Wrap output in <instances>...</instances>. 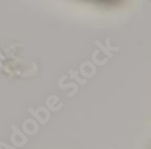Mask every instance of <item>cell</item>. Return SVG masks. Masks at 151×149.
<instances>
[{
  "instance_id": "cell-1",
  "label": "cell",
  "mask_w": 151,
  "mask_h": 149,
  "mask_svg": "<svg viewBox=\"0 0 151 149\" xmlns=\"http://www.w3.org/2000/svg\"><path fill=\"white\" fill-rule=\"evenodd\" d=\"M90 1H94L97 3H103V4H113V3L119 2V0H90Z\"/></svg>"
}]
</instances>
